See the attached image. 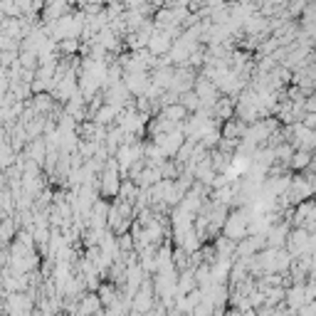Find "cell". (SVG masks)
Instances as JSON below:
<instances>
[{
	"label": "cell",
	"mask_w": 316,
	"mask_h": 316,
	"mask_svg": "<svg viewBox=\"0 0 316 316\" xmlns=\"http://www.w3.org/2000/svg\"><path fill=\"white\" fill-rule=\"evenodd\" d=\"M171 47H173L171 35L166 30H161V28H156L153 35H151V40H148V52L151 55H166Z\"/></svg>",
	"instance_id": "cell-1"
},
{
	"label": "cell",
	"mask_w": 316,
	"mask_h": 316,
	"mask_svg": "<svg viewBox=\"0 0 316 316\" xmlns=\"http://www.w3.org/2000/svg\"><path fill=\"white\" fill-rule=\"evenodd\" d=\"M161 116H166V119H171V121H176V124H178V121H183V119L188 116V109H186L181 101H176V104H166Z\"/></svg>",
	"instance_id": "cell-2"
},
{
	"label": "cell",
	"mask_w": 316,
	"mask_h": 316,
	"mask_svg": "<svg viewBox=\"0 0 316 316\" xmlns=\"http://www.w3.org/2000/svg\"><path fill=\"white\" fill-rule=\"evenodd\" d=\"M291 166H294V168H306V166H311V153L304 151V148H296V153L291 156Z\"/></svg>",
	"instance_id": "cell-3"
},
{
	"label": "cell",
	"mask_w": 316,
	"mask_h": 316,
	"mask_svg": "<svg viewBox=\"0 0 316 316\" xmlns=\"http://www.w3.org/2000/svg\"><path fill=\"white\" fill-rule=\"evenodd\" d=\"M50 106H52L50 94H40V92H37V94L32 96V109H35V111H47Z\"/></svg>",
	"instance_id": "cell-4"
},
{
	"label": "cell",
	"mask_w": 316,
	"mask_h": 316,
	"mask_svg": "<svg viewBox=\"0 0 316 316\" xmlns=\"http://www.w3.org/2000/svg\"><path fill=\"white\" fill-rule=\"evenodd\" d=\"M304 0H294V3H289V15H299L301 10H304Z\"/></svg>",
	"instance_id": "cell-5"
},
{
	"label": "cell",
	"mask_w": 316,
	"mask_h": 316,
	"mask_svg": "<svg viewBox=\"0 0 316 316\" xmlns=\"http://www.w3.org/2000/svg\"><path fill=\"white\" fill-rule=\"evenodd\" d=\"M304 109L316 114V96H309V99H304Z\"/></svg>",
	"instance_id": "cell-6"
}]
</instances>
